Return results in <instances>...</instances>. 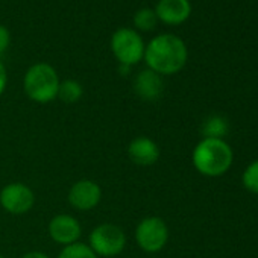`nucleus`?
I'll return each instance as SVG.
<instances>
[{
    "mask_svg": "<svg viewBox=\"0 0 258 258\" xmlns=\"http://www.w3.org/2000/svg\"><path fill=\"white\" fill-rule=\"evenodd\" d=\"M188 59V49L184 40L175 34L155 35L145 50L143 61L148 69L160 76H170L179 73Z\"/></svg>",
    "mask_w": 258,
    "mask_h": 258,
    "instance_id": "f257e3e1",
    "label": "nucleus"
},
{
    "mask_svg": "<svg viewBox=\"0 0 258 258\" xmlns=\"http://www.w3.org/2000/svg\"><path fill=\"white\" fill-rule=\"evenodd\" d=\"M232 149L223 139H202L191 154L195 169L208 178L225 175L232 166Z\"/></svg>",
    "mask_w": 258,
    "mask_h": 258,
    "instance_id": "f03ea898",
    "label": "nucleus"
},
{
    "mask_svg": "<svg viewBox=\"0 0 258 258\" xmlns=\"http://www.w3.org/2000/svg\"><path fill=\"white\" fill-rule=\"evenodd\" d=\"M61 79L49 62L32 64L23 76V91L35 103L46 105L58 97Z\"/></svg>",
    "mask_w": 258,
    "mask_h": 258,
    "instance_id": "7ed1b4c3",
    "label": "nucleus"
},
{
    "mask_svg": "<svg viewBox=\"0 0 258 258\" xmlns=\"http://www.w3.org/2000/svg\"><path fill=\"white\" fill-rule=\"evenodd\" d=\"M111 52L118 66L134 67L145 58L146 43L140 32L134 28H118L109 41Z\"/></svg>",
    "mask_w": 258,
    "mask_h": 258,
    "instance_id": "20e7f679",
    "label": "nucleus"
},
{
    "mask_svg": "<svg viewBox=\"0 0 258 258\" xmlns=\"http://www.w3.org/2000/svg\"><path fill=\"white\" fill-rule=\"evenodd\" d=\"M87 244L97 256L112 258L124 250L126 234L115 223H100L91 229Z\"/></svg>",
    "mask_w": 258,
    "mask_h": 258,
    "instance_id": "39448f33",
    "label": "nucleus"
},
{
    "mask_svg": "<svg viewBox=\"0 0 258 258\" xmlns=\"http://www.w3.org/2000/svg\"><path fill=\"white\" fill-rule=\"evenodd\" d=\"M136 241L146 253L163 250L169 241V226L164 219L158 216L143 217L136 226Z\"/></svg>",
    "mask_w": 258,
    "mask_h": 258,
    "instance_id": "423d86ee",
    "label": "nucleus"
},
{
    "mask_svg": "<svg viewBox=\"0 0 258 258\" xmlns=\"http://www.w3.org/2000/svg\"><path fill=\"white\" fill-rule=\"evenodd\" d=\"M35 205V193L25 182H10L0 190V207L8 214L23 216Z\"/></svg>",
    "mask_w": 258,
    "mask_h": 258,
    "instance_id": "0eeeda50",
    "label": "nucleus"
},
{
    "mask_svg": "<svg viewBox=\"0 0 258 258\" xmlns=\"http://www.w3.org/2000/svg\"><path fill=\"white\" fill-rule=\"evenodd\" d=\"M67 201L76 211H93L102 201V188L93 179H78L70 185Z\"/></svg>",
    "mask_w": 258,
    "mask_h": 258,
    "instance_id": "6e6552de",
    "label": "nucleus"
},
{
    "mask_svg": "<svg viewBox=\"0 0 258 258\" xmlns=\"http://www.w3.org/2000/svg\"><path fill=\"white\" fill-rule=\"evenodd\" d=\"M47 232L52 241L64 247L76 241H81L82 225L75 216L67 213H59L49 220Z\"/></svg>",
    "mask_w": 258,
    "mask_h": 258,
    "instance_id": "1a4fd4ad",
    "label": "nucleus"
},
{
    "mask_svg": "<svg viewBox=\"0 0 258 258\" xmlns=\"http://www.w3.org/2000/svg\"><path fill=\"white\" fill-rule=\"evenodd\" d=\"M127 158L133 164L140 167H149L158 163L161 157V149L158 143L146 136L136 137L127 145Z\"/></svg>",
    "mask_w": 258,
    "mask_h": 258,
    "instance_id": "9d476101",
    "label": "nucleus"
},
{
    "mask_svg": "<svg viewBox=\"0 0 258 258\" xmlns=\"http://www.w3.org/2000/svg\"><path fill=\"white\" fill-rule=\"evenodd\" d=\"M158 22L167 26H179L191 16L190 0H158L154 8Z\"/></svg>",
    "mask_w": 258,
    "mask_h": 258,
    "instance_id": "9b49d317",
    "label": "nucleus"
},
{
    "mask_svg": "<svg viewBox=\"0 0 258 258\" xmlns=\"http://www.w3.org/2000/svg\"><path fill=\"white\" fill-rule=\"evenodd\" d=\"M133 90L139 99L145 102H155L164 91L163 76L149 69L140 70L133 81Z\"/></svg>",
    "mask_w": 258,
    "mask_h": 258,
    "instance_id": "f8f14e48",
    "label": "nucleus"
},
{
    "mask_svg": "<svg viewBox=\"0 0 258 258\" xmlns=\"http://www.w3.org/2000/svg\"><path fill=\"white\" fill-rule=\"evenodd\" d=\"M84 96V87L79 81L76 79H64L59 84L58 88V97L61 102L67 103V105H73L78 103Z\"/></svg>",
    "mask_w": 258,
    "mask_h": 258,
    "instance_id": "ddd939ff",
    "label": "nucleus"
},
{
    "mask_svg": "<svg viewBox=\"0 0 258 258\" xmlns=\"http://www.w3.org/2000/svg\"><path fill=\"white\" fill-rule=\"evenodd\" d=\"M201 131L204 139H223L228 133V121L222 115L213 114L204 120Z\"/></svg>",
    "mask_w": 258,
    "mask_h": 258,
    "instance_id": "4468645a",
    "label": "nucleus"
},
{
    "mask_svg": "<svg viewBox=\"0 0 258 258\" xmlns=\"http://www.w3.org/2000/svg\"><path fill=\"white\" fill-rule=\"evenodd\" d=\"M134 29L137 32H151L158 25V17L152 8H140L133 17Z\"/></svg>",
    "mask_w": 258,
    "mask_h": 258,
    "instance_id": "2eb2a0df",
    "label": "nucleus"
},
{
    "mask_svg": "<svg viewBox=\"0 0 258 258\" xmlns=\"http://www.w3.org/2000/svg\"><path fill=\"white\" fill-rule=\"evenodd\" d=\"M58 258H99L87 243L76 241L73 244L64 246L58 253Z\"/></svg>",
    "mask_w": 258,
    "mask_h": 258,
    "instance_id": "dca6fc26",
    "label": "nucleus"
},
{
    "mask_svg": "<svg viewBox=\"0 0 258 258\" xmlns=\"http://www.w3.org/2000/svg\"><path fill=\"white\" fill-rule=\"evenodd\" d=\"M241 181L247 191L258 195V160H255L244 169Z\"/></svg>",
    "mask_w": 258,
    "mask_h": 258,
    "instance_id": "f3484780",
    "label": "nucleus"
},
{
    "mask_svg": "<svg viewBox=\"0 0 258 258\" xmlns=\"http://www.w3.org/2000/svg\"><path fill=\"white\" fill-rule=\"evenodd\" d=\"M11 44V32L7 26L0 25V55H4Z\"/></svg>",
    "mask_w": 258,
    "mask_h": 258,
    "instance_id": "a211bd4d",
    "label": "nucleus"
},
{
    "mask_svg": "<svg viewBox=\"0 0 258 258\" xmlns=\"http://www.w3.org/2000/svg\"><path fill=\"white\" fill-rule=\"evenodd\" d=\"M7 85H8V72H7L5 64L0 61V97L4 96V93L7 90Z\"/></svg>",
    "mask_w": 258,
    "mask_h": 258,
    "instance_id": "6ab92c4d",
    "label": "nucleus"
},
{
    "mask_svg": "<svg viewBox=\"0 0 258 258\" xmlns=\"http://www.w3.org/2000/svg\"><path fill=\"white\" fill-rule=\"evenodd\" d=\"M22 258H50V256L43 250H29V252L23 253Z\"/></svg>",
    "mask_w": 258,
    "mask_h": 258,
    "instance_id": "aec40b11",
    "label": "nucleus"
},
{
    "mask_svg": "<svg viewBox=\"0 0 258 258\" xmlns=\"http://www.w3.org/2000/svg\"><path fill=\"white\" fill-rule=\"evenodd\" d=\"M0 258H5V256H4V255H2V253H0Z\"/></svg>",
    "mask_w": 258,
    "mask_h": 258,
    "instance_id": "412c9836",
    "label": "nucleus"
},
{
    "mask_svg": "<svg viewBox=\"0 0 258 258\" xmlns=\"http://www.w3.org/2000/svg\"><path fill=\"white\" fill-rule=\"evenodd\" d=\"M0 238H2V231H0Z\"/></svg>",
    "mask_w": 258,
    "mask_h": 258,
    "instance_id": "4be33fe9",
    "label": "nucleus"
}]
</instances>
